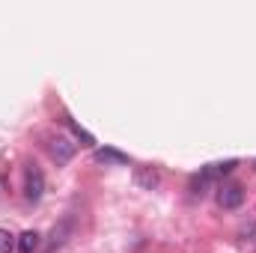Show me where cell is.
Returning <instances> with one entry per match:
<instances>
[{"label": "cell", "instance_id": "1", "mask_svg": "<svg viewBox=\"0 0 256 253\" xmlns=\"http://www.w3.org/2000/svg\"><path fill=\"white\" fill-rule=\"evenodd\" d=\"M42 194H45V176H42V170L36 164H27V170H24V196L30 202H39Z\"/></svg>", "mask_w": 256, "mask_h": 253}, {"label": "cell", "instance_id": "2", "mask_svg": "<svg viewBox=\"0 0 256 253\" xmlns=\"http://www.w3.org/2000/svg\"><path fill=\"white\" fill-rule=\"evenodd\" d=\"M218 202H220V208H238L242 202H244V188L242 185H236V182H226V185H220L218 188Z\"/></svg>", "mask_w": 256, "mask_h": 253}, {"label": "cell", "instance_id": "3", "mask_svg": "<svg viewBox=\"0 0 256 253\" xmlns=\"http://www.w3.org/2000/svg\"><path fill=\"white\" fill-rule=\"evenodd\" d=\"M72 155H74V143H68L66 137H57V140H51V158H54L57 164H66Z\"/></svg>", "mask_w": 256, "mask_h": 253}, {"label": "cell", "instance_id": "4", "mask_svg": "<svg viewBox=\"0 0 256 253\" xmlns=\"http://www.w3.org/2000/svg\"><path fill=\"white\" fill-rule=\"evenodd\" d=\"M39 232H33V230H27V232H21L18 236V253H36L39 250Z\"/></svg>", "mask_w": 256, "mask_h": 253}, {"label": "cell", "instance_id": "5", "mask_svg": "<svg viewBox=\"0 0 256 253\" xmlns=\"http://www.w3.org/2000/svg\"><path fill=\"white\" fill-rule=\"evenodd\" d=\"M96 161L98 164H128V155L116 152V149H98L96 152Z\"/></svg>", "mask_w": 256, "mask_h": 253}, {"label": "cell", "instance_id": "6", "mask_svg": "<svg viewBox=\"0 0 256 253\" xmlns=\"http://www.w3.org/2000/svg\"><path fill=\"white\" fill-rule=\"evenodd\" d=\"M236 167H238V161L232 158V161H224V164H208L206 170L212 173V179H218V176H226V173H232Z\"/></svg>", "mask_w": 256, "mask_h": 253}, {"label": "cell", "instance_id": "7", "mask_svg": "<svg viewBox=\"0 0 256 253\" xmlns=\"http://www.w3.org/2000/svg\"><path fill=\"white\" fill-rule=\"evenodd\" d=\"M15 248H18V238L9 230H0V253H12Z\"/></svg>", "mask_w": 256, "mask_h": 253}, {"label": "cell", "instance_id": "8", "mask_svg": "<svg viewBox=\"0 0 256 253\" xmlns=\"http://www.w3.org/2000/svg\"><path fill=\"white\" fill-rule=\"evenodd\" d=\"M68 128H72V131H74V137H78V140H84V146H92V143H96V137H92V134H90V131H84V128L78 126V122H74V120H68Z\"/></svg>", "mask_w": 256, "mask_h": 253}, {"label": "cell", "instance_id": "9", "mask_svg": "<svg viewBox=\"0 0 256 253\" xmlns=\"http://www.w3.org/2000/svg\"><path fill=\"white\" fill-rule=\"evenodd\" d=\"M254 170H256V161H254Z\"/></svg>", "mask_w": 256, "mask_h": 253}]
</instances>
